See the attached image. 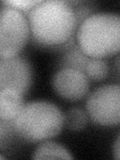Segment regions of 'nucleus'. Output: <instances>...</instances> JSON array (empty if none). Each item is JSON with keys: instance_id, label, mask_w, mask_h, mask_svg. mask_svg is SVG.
Segmentation results:
<instances>
[{"instance_id": "obj_1", "label": "nucleus", "mask_w": 120, "mask_h": 160, "mask_svg": "<svg viewBox=\"0 0 120 160\" xmlns=\"http://www.w3.org/2000/svg\"><path fill=\"white\" fill-rule=\"evenodd\" d=\"M30 34L44 46H58L68 42L78 27V21L68 1H41L27 14Z\"/></svg>"}, {"instance_id": "obj_2", "label": "nucleus", "mask_w": 120, "mask_h": 160, "mask_svg": "<svg viewBox=\"0 0 120 160\" xmlns=\"http://www.w3.org/2000/svg\"><path fill=\"white\" fill-rule=\"evenodd\" d=\"M78 47L91 58H107L120 49V15L96 12L89 15L76 30Z\"/></svg>"}, {"instance_id": "obj_3", "label": "nucleus", "mask_w": 120, "mask_h": 160, "mask_svg": "<svg viewBox=\"0 0 120 160\" xmlns=\"http://www.w3.org/2000/svg\"><path fill=\"white\" fill-rule=\"evenodd\" d=\"M64 117L54 103L36 100L23 105L14 127L20 136L32 142L55 137L63 128Z\"/></svg>"}, {"instance_id": "obj_4", "label": "nucleus", "mask_w": 120, "mask_h": 160, "mask_svg": "<svg viewBox=\"0 0 120 160\" xmlns=\"http://www.w3.org/2000/svg\"><path fill=\"white\" fill-rule=\"evenodd\" d=\"M29 36L26 15L7 5L0 8V58L18 55L26 45Z\"/></svg>"}, {"instance_id": "obj_5", "label": "nucleus", "mask_w": 120, "mask_h": 160, "mask_svg": "<svg viewBox=\"0 0 120 160\" xmlns=\"http://www.w3.org/2000/svg\"><path fill=\"white\" fill-rule=\"evenodd\" d=\"M86 113L93 122L113 126L120 121V86L105 84L96 88L86 101Z\"/></svg>"}, {"instance_id": "obj_6", "label": "nucleus", "mask_w": 120, "mask_h": 160, "mask_svg": "<svg viewBox=\"0 0 120 160\" xmlns=\"http://www.w3.org/2000/svg\"><path fill=\"white\" fill-rule=\"evenodd\" d=\"M32 69L22 56L0 58V90L10 89L25 94L31 86Z\"/></svg>"}, {"instance_id": "obj_7", "label": "nucleus", "mask_w": 120, "mask_h": 160, "mask_svg": "<svg viewBox=\"0 0 120 160\" xmlns=\"http://www.w3.org/2000/svg\"><path fill=\"white\" fill-rule=\"evenodd\" d=\"M52 86L60 97L77 101L84 98L89 92L90 80L84 72L62 67L53 75Z\"/></svg>"}, {"instance_id": "obj_8", "label": "nucleus", "mask_w": 120, "mask_h": 160, "mask_svg": "<svg viewBox=\"0 0 120 160\" xmlns=\"http://www.w3.org/2000/svg\"><path fill=\"white\" fill-rule=\"evenodd\" d=\"M22 95L14 90H0V119L12 121L17 118L23 108Z\"/></svg>"}, {"instance_id": "obj_9", "label": "nucleus", "mask_w": 120, "mask_h": 160, "mask_svg": "<svg viewBox=\"0 0 120 160\" xmlns=\"http://www.w3.org/2000/svg\"><path fill=\"white\" fill-rule=\"evenodd\" d=\"M33 159H72L73 155L63 145L46 141L39 144L34 150Z\"/></svg>"}, {"instance_id": "obj_10", "label": "nucleus", "mask_w": 120, "mask_h": 160, "mask_svg": "<svg viewBox=\"0 0 120 160\" xmlns=\"http://www.w3.org/2000/svg\"><path fill=\"white\" fill-rule=\"evenodd\" d=\"M91 57L87 56L86 54L82 52V50L78 47L77 44L69 47V49L63 55L61 59L62 67H68L79 70V71L84 72L85 67H86L87 62Z\"/></svg>"}, {"instance_id": "obj_11", "label": "nucleus", "mask_w": 120, "mask_h": 160, "mask_svg": "<svg viewBox=\"0 0 120 160\" xmlns=\"http://www.w3.org/2000/svg\"><path fill=\"white\" fill-rule=\"evenodd\" d=\"M63 117L64 124L66 125V127L73 131L83 130L88 122L87 113L79 107H72L68 109L65 115H63Z\"/></svg>"}, {"instance_id": "obj_12", "label": "nucleus", "mask_w": 120, "mask_h": 160, "mask_svg": "<svg viewBox=\"0 0 120 160\" xmlns=\"http://www.w3.org/2000/svg\"><path fill=\"white\" fill-rule=\"evenodd\" d=\"M108 72L109 65L104 58H90L84 71L87 77L94 81H101L105 79Z\"/></svg>"}, {"instance_id": "obj_13", "label": "nucleus", "mask_w": 120, "mask_h": 160, "mask_svg": "<svg viewBox=\"0 0 120 160\" xmlns=\"http://www.w3.org/2000/svg\"><path fill=\"white\" fill-rule=\"evenodd\" d=\"M68 3L71 5L75 15H76L78 25L81 23L85 18H87L89 15L93 14L94 6L92 2L87 1H68Z\"/></svg>"}, {"instance_id": "obj_14", "label": "nucleus", "mask_w": 120, "mask_h": 160, "mask_svg": "<svg viewBox=\"0 0 120 160\" xmlns=\"http://www.w3.org/2000/svg\"><path fill=\"white\" fill-rule=\"evenodd\" d=\"M42 0H7V1H3L2 3L4 5H7V6L17 9L24 14H28Z\"/></svg>"}, {"instance_id": "obj_15", "label": "nucleus", "mask_w": 120, "mask_h": 160, "mask_svg": "<svg viewBox=\"0 0 120 160\" xmlns=\"http://www.w3.org/2000/svg\"><path fill=\"white\" fill-rule=\"evenodd\" d=\"M6 122L9 121H4V120L0 119V140L4 139L10 133V126L5 124Z\"/></svg>"}, {"instance_id": "obj_16", "label": "nucleus", "mask_w": 120, "mask_h": 160, "mask_svg": "<svg viewBox=\"0 0 120 160\" xmlns=\"http://www.w3.org/2000/svg\"><path fill=\"white\" fill-rule=\"evenodd\" d=\"M120 139H119V135L116 138V141L114 143V157L116 159H119L120 158Z\"/></svg>"}, {"instance_id": "obj_17", "label": "nucleus", "mask_w": 120, "mask_h": 160, "mask_svg": "<svg viewBox=\"0 0 120 160\" xmlns=\"http://www.w3.org/2000/svg\"><path fill=\"white\" fill-rule=\"evenodd\" d=\"M0 159H5V156H3V155L0 154Z\"/></svg>"}]
</instances>
